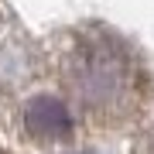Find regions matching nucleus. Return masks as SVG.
Listing matches in <instances>:
<instances>
[{
  "instance_id": "f257e3e1",
  "label": "nucleus",
  "mask_w": 154,
  "mask_h": 154,
  "mask_svg": "<svg viewBox=\"0 0 154 154\" xmlns=\"http://www.w3.org/2000/svg\"><path fill=\"white\" fill-rule=\"evenodd\" d=\"M69 79L86 106H113L127 89V58L110 41H86L69 62Z\"/></svg>"
},
{
  "instance_id": "f03ea898",
  "label": "nucleus",
  "mask_w": 154,
  "mask_h": 154,
  "mask_svg": "<svg viewBox=\"0 0 154 154\" xmlns=\"http://www.w3.org/2000/svg\"><path fill=\"white\" fill-rule=\"evenodd\" d=\"M24 116H28V130L38 140H65L69 134H72L69 110L62 106V99H55V96L31 99V106H28Z\"/></svg>"
}]
</instances>
